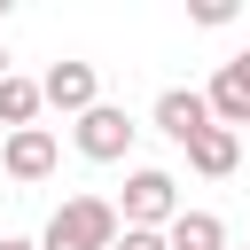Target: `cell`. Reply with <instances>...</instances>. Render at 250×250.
<instances>
[{
  "instance_id": "cell-1",
  "label": "cell",
  "mask_w": 250,
  "mask_h": 250,
  "mask_svg": "<svg viewBox=\"0 0 250 250\" xmlns=\"http://www.w3.org/2000/svg\"><path fill=\"white\" fill-rule=\"evenodd\" d=\"M109 211H117V227H148V234H164V227L180 219V180H172L164 164H141V172H125V195H117Z\"/></svg>"
},
{
  "instance_id": "cell-2",
  "label": "cell",
  "mask_w": 250,
  "mask_h": 250,
  "mask_svg": "<svg viewBox=\"0 0 250 250\" xmlns=\"http://www.w3.org/2000/svg\"><path fill=\"white\" fill-rule=\"evenodd\" d=\"M109 242H117L109 195H70V203H55V219H47V234H39V250H109Z\"/></svg>"
},
{
  "instance_id": "cell-3",
  "label": "cell",
  "mask_w": 250,
  "mask_h": 250,
  "mask_svg": "<svg viewBox=\"0 0 250 250\" xmlns=\"http://www.w3.org/2000/svg\"><path fill=\"white\" fill-rule=\"evenodd\" d=\"M70 125H78L70 141H78V156H86V164H117V156L133 148V133H141L117 102H94V109H86V117H70Z\"/></svg>"
},
{
  "instance_id": "cell-4",
  "label": "cell",
  "mask_w": 250,
  "mask_h": 250,
  "mask_svg": "<svg viewBox=\"0 0 250 250\" xmlns=\"http://www.w3.org/2000/svg\"><path fill=\"white\" fill-rule=\"evenodd\" d=\"M55 164H62V141H55L47 125H23V133H8V141H0V172H8V180H23V188H31V180H47Z\"/></svg>"
},
{
  "instance_id": "cell-5",
  "label": "cell",
  "mask_w": 250,
  "mask_h": 250,
  "mask_svg": "<svg viewBox=\"0 0 250 250\" xmlns=\"http://www.w3.org/2000/svg\"><path fill=\"white\" fill-rule=\"evenodd\" d=\"M102 102V78H94V62H55L47 78H39V109H62V117H86Z\"/></svg>"
},
{
  "instance_id": "cell-6",
  "label": "cell",
  "mask_w": 250,
  "mask_h": 250,
  "mask_svg": "<svg viewBox=\"0 0 250 250\" xmlns=\"http://www.w3.org/2000/svg\"><path fill=\"white\" fill-rule=\"evenodd\" d=\"M203 125H211V109H203V86H164V94H156V133H172V141L188 148Z\"/></svg>"
},
{
  "instance_id": "cell-7",
  "label": "cell",
  "mask_w": 250,
  "mask_h": 250,
  "mask_svg": "<svg viewBox=\"0 0 250 250\" xmlns=\"http://www.w3.org/2000/svg\"><path fill=\"white\" fill-rule=\"evenodd\" d=\"M188 164H195L203 180H227V172L242 164V133H227V125H203V133L188 141Z\"/></svg>"
},
{
  "instance_id": "cell-8",
  "label": "cell",
  "mask_w": 250,
  "mask_h": 250,
  "mask_svg": "<svg viewBox=\"0 0 250 250\" xmlns=\"http://www.w3.org/2000/svg\"><path fill=\"white\" fill-rule=\"evenodd\" d=\"M164 250H227V219L219 211H180L164 227Z\"/></svg>"
},
{
  "instance_id": "cell-9",
  "label": "cell",
  "mask_w": 250,
  "mask_h": 250,
  "mask_svg": "<svg viewBox=\"0 0 250 250\" xmlns=\"http://www.w3.org/2000/svg\"><path fill=\"white\" fill-rule=\"evenodd\" d=\"M0 125L8 133H23V125H39V78H0Z\"/></svg>"
},
{
  "instance_id": "cell-10",
  "label": "cell",
  "mask_w": 250,
  "mask_h": 250,
  "mask_svg": "<svg viewBox=\"0 0 250 250\" xmlns=\"http://www.w3.org/2000/svg\"><path fill=\"white\" fill-rule=\"evenodd\" d=\"M109 250H164V234H148V227H117Z\"/></svg>"
},
{
  "instance_id": "cell-11",
  "label": "cell",
  "mask_w": 250,
  "mask_h": 250,
  "mask_svg": "<svg viewBox=\"0 0 250 250\" xmlns=\"http://www.w3.org/2000/svg\"><path fill=\"white\" fill-rule=\"evenodd\" d=\"M195 23H211V31H219V23H234V8H227V0H195Z\"/></svg>"
},
{
  "instance_id": "cell-12",
  "label": "cell",
  "mask_w": 250,
  "mask_h": 250,
  "mask_svg": "<svg viewBox=\"0 0 250 250\" xmlns=\"http://www.w3.org/2000/svg\"><path fill=\"white\" fill-rule=\"evenodd\" d=\"M0 250H39V242H23V234H8V242H0Z\"/></svg>"
},
{
  "instance_id": "cell-13",
  "label": "cell",
  "mask_w": 250,
  "mask_h": 250,
  "mask_svg": "<svg viewBox=\"0 0 250 250\" xmlns=\"http://www.w3.org/2000/svg\"><path fill=\"white\" fill-rule=\"evenodd\" d=\"M234 70H242V78H250V47H242V55H234Z\"/></svg>"
},
{
  "instance_id": "cell-14",
  "label": "cell",
  "mask_w": 250,
  "mask_h": 250,
  "mask_svg": "<svg viewBox=\"0 0 250 250\" xmlns=\"http://www.w3.org/2000/svg\"><path fill=\"white\" fill-rule=\"evenodd\" d=\"M0 78H8V39H0Z\"/></svg>"
},
{
  "instance_id": "cell-15",
  "label": "cell",
  "mask_w": 250,
  "mask_h": 250,
  "mask_svg": "<svg viewBox=\"0 0 250 250\" xmlns=\"http://www.w3.org/2000/svg\"><path fill=\"white\" fill-rule=\"evenodd\" d=\"M242 141H250V125H242Z\"/></svg>"
}]
</instances>
